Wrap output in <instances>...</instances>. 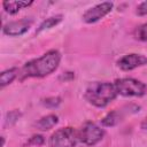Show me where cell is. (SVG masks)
Here are the masks:
<instances>
[{
    "label": "cell",
    "mask_w": 147,
    "mask_h": 147,
    "mask_svg": "<svg viewBox=\"0 0 147 147\" xmlns=\"http://www.w3.org/2000/svg\"><path fill=\"white\" fill-rule=\"evenodd\" d=\"M61 54L56 49L46 52L42 56L28 61L21 69V80L25 78H41L55 71L60 64Z\"/></svg>",
    "instance_id": "1"
},
{
    "label": "cell",
    "mask_w": 147,
    "mask_h": 147,
    "mask_svg": "<svg viewBox=\"0 0 147 147\" xmlns=\"http://www.w3.org/2000/svg\"><path fill=\"white\" fill-rule=\"evenodd\" d=\"M117 96L115 85L109 82L91 83L85 91V99L98 108H103Z\"/></svg>",
    "instance_id": "2"
},
{
    "label": "cell",
    "mask_w": 147,
    "mask_h": 147,
    "mask_svg": "<svg viewBox=\"0 0 147 147\" xmlns=\"http://www.w3.org/2000/svg\"><path fill=\"white\" fill-rule=\"evenodd\" d=\"M114 85L117 94L123 96H142L147 93V85L134 78H119Z\"/></svg>",
    "instance_id": "3"
},
{
    "label": "cell",
    "mask_w": 147,
    "mask_h": 147,
    "mask_svg": "<svg viewBox=\"0 0 147 147\" xmlns=\"http://www.w3.org/2000/svg\"><path fill=\"white\" fill-rule=\"evenodd\" d=\"M78 132L71 127H62L56 130L49 138V147H75L78 141Z\"/></svg>",
    "instance_id": "4"
},
{
    "label": "cell",
    "mask_w": 147,
    "mask_h": 147,
    "mask_svg": "<svg viewBox=\"0 0 147 147\" xmlns=\"http://www.w3.org/2000/svg\"><path fill=\"white\" fill-rule=\"evenodd\" d=\"M105 131L93 122H85L78 131V139L86 146H94L102 140Z\"/></svg>",
    "instance_id": "5"
},
{
    "label": "cell",
    "mask_w": 147,
    "mask_h": 147,
    "mask_svg": "<svg viewBox=\"0 0 147 147\" xmlns=\"http://www.w3.org/2000/svg\"><path fill=\"white\" fill-rule=\"evenodd\" d=\"M114 7V3L110 1H106V2H101L98 3L96 6L87 9L84 14H83V21L85 23H95L98 21H100L101 18H103L106 15H108L111 9Z\"/></svg>",
    "instance_id": "6"
},
{
    "label": "cell",
    "mask_w": 147,
    "mask_h": 147,
    "mask_svg": "<svg viewBox=\"0 0 147 147\" xmlns=\"http://www.w3.org/2000/svg\"><path fill=\"white\" fill-rule=\"evenodd\" d=\"M146 64H147V56L142 54H137V53L126 54L117 61L118 68L123 71H130V70H133L138 67H142Z\"/></svg>",
    "instance_id": "7"
},
{
    "label": "cell",
    "mask_w": 147,
    "mask_h": 147,
    "mask_svg": "<svg viewBox=\"0 0 147 147\" xmlns=\"http://www.w3.org/2000/svg\"><path fill=\"white\" fill-rule=\"evenodd\" d=\"M32 23H33V21L31 18H22L18 21H13V22L5 24L2 28V31L6 36L18 37V36H22L25 32H28L29 29L31 28Z\"/></svg>",
    "instance_id": "8"
},
{
    "label": "cell",
    "mask_w": 147,
    "mask_h": 147,
    "mask_svg": "<svg viewBox=\"0 0 147 147\" xmlns=\"http://www.w3.org/2000/svg\"><path fill=\"white\" fill-rule=\"evenodd\" d=\"M33 3V1H23V0H16V1H3L2 6L3 9L6 10V13L10 14V15H15L17 14L21 9H24L29 6H31Z\"/></svg>",
    "instance_id": "9"
},
{
    "label": "cell",
    "mask_w": 147,
    "mask_h": 147,
    "mask_svg": "<svg viewBox=\"0 0 147 147\" xmlns=\"http://www.w3.org/2000/svg\"><path fill=\"white\" fill-rule=\"evenodd\" d=\"M57 123H59V117H57L56 115H54V114H49V115H47V116L41 117V118L36 123V125H37V127H38L39 130H41V131H47V130L54 127Z\"/></svg>",
    "instance_id": "10"
},
{
    "label": "cell",
    "mask_w": 147,
    "mask_h": 147,
    "mask_svg": "<svg viewBox=\"0 0 147 147\" xmlns=\"http://www.w3.org/2000/svg\"><path fill=\"white\" fill-rule=\"evenodd\" d=\"M18 75H20V71L17 68H10V69L2 71L0 75V86L5 87L6 85L10 84Z\"/></svg>",
    "instance_id": "11"
},
{
    "label": "cell",
    "mask_w": 147,
    "mask_h": 147,
    "mask_svg": "<svg viewBox=\"0 0 147 147\" xmlns=\"http://www.w3.org/2000/svg\"><path fill=\"white\" fill-rule=\"evenodd\" d=\"M62 18H63L62 15H55V16H51V17L44 20V21L40 23V25L38 26L36 33H40V32H42V31H45V30H48V29H51V28L57 25V24L62 21Z\"/></svg>",
    "instance_id": "12"
},
{
    "label": "cell",
    "mask_w": 147,
    "mask_h": 147,
    "mask_svg": "<svg viewBox=\"0 0 147 147\" xmlns=\"http://www.w3.org/2000/svg\"><path fill=\"white\" fill-rule=\"evenodd\" d=\"M121 118H122L121 111H118V110H113V111L108 113V114L101 119V124H102L103 126H114V125H116L117 123L121 122Z\"/></svg>",
    "instance_id": "13"
},
{
    "label": "cell",
    "mask_w": 147,
    "mask_h": 147,
    "mask_svg": "<svg viewBox=\"0 0 147 147\" xmlns=\"http://www.w3.org/2000/svg\"><path fill=\"white\" fill-rule=\"evenodd\" d=\"M134 37L138 39V40H141V41H147V23L138 26L134 31Z\"/></svg>",
    "instance_id": "14"
},
{
    "label": "cell",
    "mask_w": 147,
    "mask_h": 147,
    "mask_svg": "<svg viewBox=\"0 0 147 147\" xmlns=\"http://www.w3.org/2000/svg\"><path fill=\"white\" fill-rule=\"evenodd\" d=\"M20 117H21V113L18 110H11V111L7 113V115H6V124L11 125V124L16 123Z\"/></svg>",
    "instance_id": "15"
},
{
    "label": "cell",
    "mask_w": 147,
    "mask_h": 147,
    "mask_svg": "<svg viewBox=\"0 0 147 147\" xmlns=\"http://www.w3.org/2000/svg\"><path fill=\"white\" fill-rule=\"evenodd\" d=\"M42 103L48 108H55L61 103V99L59 96H51V98H46L42 101Z\"/></svg>",
    "instance_id": "16"
},
{
    "label": "cell",
    "mask_w": 147,
    "mask_h": 147,
    "mask_svg": "<svg viewBox=\"0 0 147 147\" xmlns=\"http://www.w3.org/2000/svg\"><path fill=\"white\" fill-rule=\"evenodd\" d=\"M44 141H45V139H44V137H42V136H40V134H34V136H32V137L30 138L29 144L40 146V145H42V144H44Z\"/></svg>",
    "instance_id": "17"
},
{
    "label": "cell",
    "mask_w": 147,
    "mask_h": 147,
    "mask_svg": "<svg viewBox=\"0 0 147 147\" xmlns=\"http://www.w3.org/2000/svg\"><path fill=\"white\" fill-rule=\"evenodd\" d=\"M136 13H137V15H139V16L147 15V1L141 2V3H140L138 7H137Z\"/></svg>",
    "instance_id": "18"
},
{
    "label": "cell",
    "mask_w": 147,
    "mask_h": 147,
    "mask_svg": "<svg viewBox=\"0 0 147 147\" xmlns=\"http://www.w3.org/2000/svg\"><path fill=\"white\" fill-rule=\"evenodd\" d=\"M141 127L145 129V130H147V117L142 121V123H141Z\"/></svg>",
    "instance_id": "19"
}]
</instances>
